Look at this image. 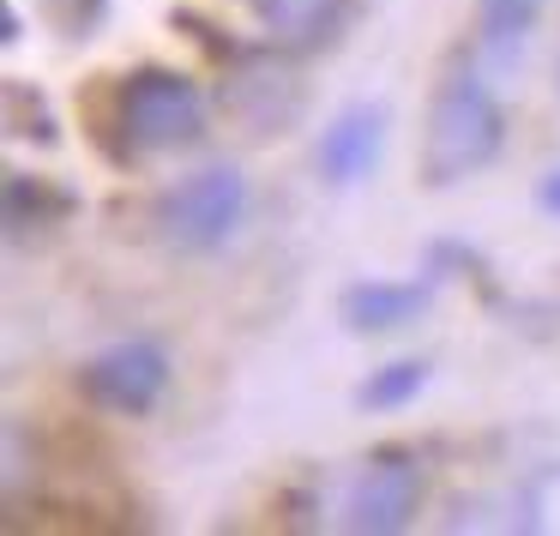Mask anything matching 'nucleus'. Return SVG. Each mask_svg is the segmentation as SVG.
<instances>
[{"label":"nucleus","mask_w":560,"mask_h":536,"mask_svg":"<svg viewBox=\"0 0 560 536\" xmlns=\"http://www.w3.org/2000/svg\"><path fill=\"white\" fill-rule=\"evenodd\" d=\"M7 127H13V139L55 145V115H49V103H43L25 79H13V85H7Z\"/></svg>","instance_id":"12"},{"label":"nucleus","mask_w":560,"mask_h":536,"mask_svg":"<svg viewBox=\"0 0 560 536\" xmlns=\"http://www.w3.org/2000/svg\"><path fill=\"white\" fill-rule=\"evenodd\" d=\"M73 211H79V194H67V187L25 175V170L7 175V235H25L31 223H61Z\"/></svg>","instance_id":"8"},{"label":"nucleus","mask_w":560,"mask_h":536,"mask_svg":"<svg viewBox=\"0 0 560 536\" xmlns=\"http://www.w3.org/2000/svg\"><path fill=\"white\" fill-rule=\"evenodd\" d=\"M254 13H259V25H266L278 43H295V49H302V43L331 37L343 0H254Z\"/></svg>","instance_id":"9"},{"label":"nucleus","mask_w":560,"mask_h":536,"mask_svg":"<svg viewBox=\"0 0 560 536\" xmlns=\"http://www.w3.org/2000/svg\"><path fill=\"white\" fill-rule=\"evenodd\" d=\"M422 386H428V362L422 356H404V362L374 368V374L355 386V404H362V410H404Z\"/></svg>","instance_id":"11"},{"label":"nucleus","mask_w":560,"mask_h":536,"mask_svg":"<svg viewBox=\"0 0 560 536\" xmlns=\"http://www.w3.org/2000/svg\"><path fill=\"white\" fill-rule=\"evenodd\" d=\"M0 43H19V13L13 7H0Z\"/></svg>","instance_id":"15"},{"label":"nucleus","mask_w":560,"mask_h":536,"mask_svg":"<svg viewBox=\"0 0 560 536\" xmlns=\"http://www.w3.org/2000/svg\"><path fill=\"white\" fill-rule=\"evenodd\" d=\"M37 13L67 37H91V25H103V13H109V0H37Z\"/></svg>","instance_id":"13"},{"label":"nucleus","mask_w":560,"mask_h":536,"mask_svg":"<svg viewBox=\"0 0 560 536\" xmlns=\"http://www.w3.org/2000/svg\"><path fill=\"white\" fill-rule=\"evenodd\" d=\"M79 386L109 416H151L163 404V392H170V356L151 338H121L103 356H91Z\"/></svg>","instance_id":"5"},{"label":"nucleus","mask_w":560,"mask_h":536,"mask_svg":"<svg viewBox=\"0 0 560 536\" xmlns=\"http://www.w3.org/2000/svg\"><path fill=\"white\" fill-rule=\"evenodd\" d=\"M536 206H542L548 218H560V170H548L542 182H536Z\"/></svg>","instance_id":"14"},{"label":"nucleus","mask_w":560,"mask_h":536,"mask_svg":"<svg viewBox=\"0 0 560 536\" xmlns=\"http://www.w3.org/2000/svg\"><path fill=\"white\" fill-rule=\"evenodd\" d=\"M247 218V182L235 163H206L158 199V235L175 254H211Z\"/></svg>","instance_id":"3"},{"label":"nucleus","mask_w":560,"mask_h":536,"mask_svg":"<svg viewBox=\"0 0 560 536\" xmlns=\"http://www.w3.org/2000/svg\"><path fill=\"white\" fill-rule=\"evenodd\" d=\"M542 0H476V43H482L494 61L518 55V43L530 37Z\"/></svg>","instance_id":"10"},{"label":"nucleus","mask_w":560,"mask_h":536,"mask_svg":"<svg viewBox=\"0 0 560 536\" xmlns=\"http://www.w3.org/2000/svg\"><path fill=\"white\" fill-rule=\"evenodd\" d=\"M416 506H422V458L386 446L355 470L350 494H343V524L355 536H398L410 531Z\"/></svg>","instance_id":"4"},{"label":"nucleus","mask_w":560,"mask_h":536,"mask_svg":"<svg viewBox=\"0 0 560 536\" xmlns=\"http://www.w3.org/2000/svg\"><path fill=\"white\" fill-rule=\"evenodd\" d=\"M343 326L374 338V331H404L428 314V283H392V278H368V283H350L338 302Z\"/></svg>","instance_id":"7"},{"label":"nucleus","mask_w":560,"mask_h":536,"mask_svg":"<svg viewBox=\"0 0 560 536\" xmlns=\"http://www.w3.org/2000/svg\"><path fill=\"white\" fill-rule=\"evenodd\" d=\"M380 145H386V109H380V103H350V109L319 133V175L338 182V187L362 182L380 163Z\"/></svg>","instance_id":"6"},{"label":"nucleus","mask_w":560,"mask_h":536,"mask_svg":"<svg viewBox=\"0 0 560 536\" xmlns=\"http://www.w3.org/2000/svg\"><path fill=\"white\" fill-rule=\"evenodd\" d=\"M109 127L121 133V158H158L206 139V91L182 67H139L115 85Z\"/></svg>","instance_id":"2"},{"label":"nucleus","mask_w":560,"mask_h":536,"mask_svg":"<svg viewBox=\"0 0 560 536\" xmlns=\"http://www.w3.org/2000/svg\"><path fill=\"white\" fill-rule=\"evenodd\" d=\"M506 145V115L500 97L488 91V79L476 67H452L440 79L434 103H428L422 127V182L428 187H458L470 175H482Z\"/></svg>","instance_id":"1"}]
</instances>
